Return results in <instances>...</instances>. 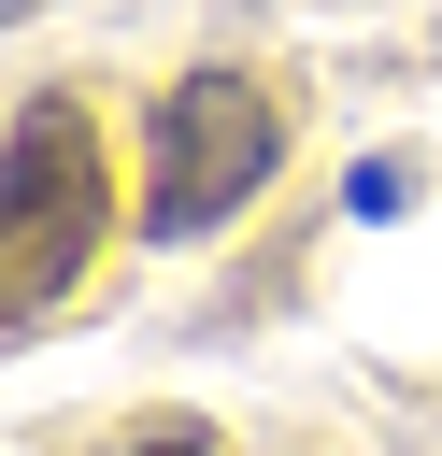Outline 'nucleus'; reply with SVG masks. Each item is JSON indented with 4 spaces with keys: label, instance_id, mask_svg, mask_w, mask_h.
<instances>
[{
    "label": "nucleus",
    "instance_id": "20e7f679",
    "mask_svg": "<svg viewBox=\"0 0 442 456\" xmlns=\"http://www.w3.org/2000/svg\"><path fill=\"white\" fill-rule=\"evenodd\" d=\"M114 456H214V442H200V428H128Z\"/></svg>",
    "mask_w": 442,
    "mask_h": 456
},
{
    "label": "nucleus",
    "instance_id": "f257e3e1",
    "mask_svg": "<svg viewBox=\"0 0 442 456\" xmlns=\"http://www.w3.org/2000/svg\"><path fill=\"white\" fill-rule=\"evenodd\" d=\"M100 214H114V171H100V114L71 86H43L0 142V342H29L86 271H100Z\"/></svg>",
    "mask_w": 442,
    "mask_h": 456
},
{
    "label": "nucleus",
    "instance_id": "39448f33",
    "mask_svg": "<svg viewBox=\"0 0 442 456\" xmlns=\"http://www.w3.org/2000/svg\"><path fill=\"white\" fill-rule=\"evenodd\" d=\"M14 14H43V0H0V28H14Z\"/></svg>",
    "mask_w": 442,
    "mask_h": 456
},
{
    "label": "nucleus",
    "instance_id": "f03ea898",
    "mask_svg": "<svg viewBox=\"0 0 442 456\" xmlns=\"http://www.w3.org/2000/svg\"><path fill=\"white\" fill-rule=\"evenodd\" d=\"M271 171H285V114H271V86H242V71H185V86L157 100V128H143V228H157V242H200V228H228Z\"/></svg>",
    "mask_w": 442,
    "mask_h": 456
},
{
    "label": "nucleus",
    "instance_id": "7ed1b4c3",
    "mask_svg": "<svg viewBox=\"0 0 442 456\" xmlns=\"http://www.w3.org/2000/svg\"><path fill=\"white\" fill-rule=\"evenodd\" d=\"M399 185H413L399 157H356V171H342V200H356V214H399Z\"/></svg>",
    "mask_w": 442,
    "mask_h": 456
}]
</instances>
